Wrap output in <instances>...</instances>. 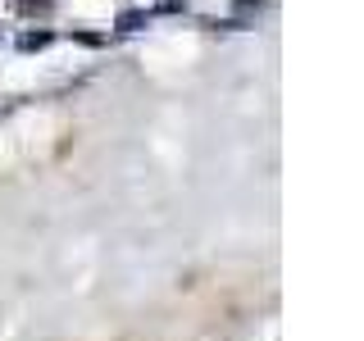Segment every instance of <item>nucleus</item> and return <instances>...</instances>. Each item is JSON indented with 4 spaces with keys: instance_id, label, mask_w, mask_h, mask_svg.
Listing matches in <instances>:
<instances>
[{
    "instance_id": "20e7f679",
    "label": "nucleus",
    "mask_w": 364,
    "mask_h": 341,
    "mask_svg": "<svg viewBox=\"0 0 364 341\" xmlns=\"http://www.w3.org/2000/svg\"><path fill=\"white\" fill-rule=\"evenodd\" d=\"M73 37L82 41V45H100V41H105V37H96V32H73Z\"/></svg>"
},
{
    "instance_id": "39448f33",
    "label": "nucleus",
    "mask_w": 364,
    "mask_h": 341,
    "mask_svg": "<svg viewBox=\"0 0 364 341\" xmlns=\"http://www.w3.org/2000/svg\"><path fill=\"white\" fill-rule=\"evenodd\" d=\"M159 9H164V14H178V9H187V0H164Z\"/></svg>"
},
{
    "instance_id": "f03ea898",
    "label": "nucleus",
    "mask_w": 364,
    "mask_h": 341,
    "mask_svg": "<svg viewBox=\"0 0 364 341\" xmlns=\"http://www.w3.org/2000/svg\"><path fill=\"white\" fill-rule=\"evenodd\" d=\"M114 28H119V32H136V28H146V14H141V9H123Z\"/></svg>"
},
{
    "instance_id": "f257e3e1",
    "label": "nucleus",
    "mask_w": 364,
    "mask_h": 341,
    "mask_svg": "<svg viewBox=\"0 0 364 341\" xmlns=\"http://www.w3.org/2000/svg\"><path fill=\"white\" fill-rule=\"evenodd\" d=\"M50 41H55L50 32H23V37H18V50H46Z\"/></svg>"
},
{
    "instance_id": "7ed1b4c3",
    "label": "nucleus",
    "mask_w": 364,
    "mask_h": 341,
    "mask_svg": "<svg viewBox=\"0 0 364 341\" xmlns=\"http://www.w3.org/2000/svg\"><path fill=\"white\" fill-rule=\"evenodd\" d=\"M18 9H23V14H46L50 0H18Z\"/></svg>"
}]
</instances>
